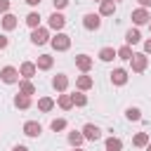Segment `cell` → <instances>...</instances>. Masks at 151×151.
Wrapping results in <instances>:
<instances>
[{
	"mask_svg": "<svg viewBox=\"0 0 151 151\" xmlns=\"http://www.w3.org/2000/svg\"><path fill=\"white\" fill-rule=\"evenodd\" d=\"M125 118L127 120H142V111L137 106H130V109H125Z\"/></svg>",
	"mask_w": 151,
	"mask_h": 151,
	"instance_id": "cell-28",
	"label": "cell"
},
{
	"mask_svg": "<svg viewBox=\"0 0 151 151\" xmlns=\"http://www.w3.org/2000/svg\"><path fill=\"white\" fill-rule=\"evenodd\" d=\"M12 151H28V149H26V146H24V144H17V146H14V149H12Z\"/></svg>",
	"mask_w": 151,
	"mask_h": 151,
	"instance_id": "cell-38",
	"label": "cell"
},
{
	"mask_svg": "<svg viewBox=\"0 0 151 151\" xmlns=\"http://www.w3.org/2000/svg\"><path fill=\"white\" fill-rule=\"evenodd\" d=\"M38 109H40L42 113L52 111V109H54V99H52V97H40V99H38Z\"/></svg>",
	"mask_w": 151,
	"mask_h": 151,
	"instance_id": "cell-23",
	"label": "cell"
},
{
	"mask_svg": "<svg viewBox=\"0 0 151 151\" xmlns=\"http://www.w3.org/2000/svg\"><path fill=\"white\" fill-rule=\"evenodd\" d=\"M17 24H19V21H17V17H14V14H9V12H7V14L2 17V28H5V31H14V28H17Z\"/></svg>",
	"mask_w": 151,
	"mask_h": 151,
	"instance_id": "cell-20",
	"label": "cell"
},
{
	"mask_svg": "<svg viewBox=\"0 0 151 151\" xmlns=\"http://www.w3.org/2000/svg\"><path fill=\"white\" fill-rule=\"evenodd\" d=\"M99 14L101 17H113L116 14V0H101L99 2Z\"/></svg>",
	"mask_w": 151,
	"mask_h": 151,
	"instance_id": "cell-12",
	"label": "cell"
},
{
	"mask_svg": "<svg viewBox=\"0 0 151 151\" xmlns=\"http://www.w3.org/2000/svg\"><path fill=\"white\" fill-rule=\"evenodd\" d=\"M116 52H118V59H123V61H130V59H132V54H134L130 45H123V47H118Z\"/></svg>",
	"mask_w": 151,
	"mask_h": 151,
	"instance_id": "cell-24",
	"label": "cell"
},
{
	"mask_svg": "<svg viewBox=\"0 0 151 151\" xmlns=\"http://www.w3.org/2000/svg\"><path fill=\"white\" fill-rule=\"evenodd\" d=\"M14 106H17V109H24V111H26V109H31V97L19 92V94L14 97Z\"/></svg>",
	"mask_w": 151,
	"mask_h": 151,
	"instance_id": "cell-18",
	"label": "cell"
},
{
	"mask_svg": "<svg viewBox=\"0 0 151 151\" xmlns=\"http://www.w3.org/2000/svg\"><path fill=\"white\" fill-rule=\"evenodd\" d=\"M26 5H31V7H35V5H40V0H24Z\"/></svg>",
	"mask_w": 151,
	"mask_h": 151,
	"instance_id": "cell-37",
	"label": "cell"
},
{
	"mask_svg": "<svg viewBox=\"0 0 151 151\" xmlns=\"http://www.w3.org/2000/svg\"><path fill=\"white\" fill-rule=\"evenodd\" d=\"M19 73H21V78H28V80H31V78L38 73V66H35L33 61H24V64L19 66Z\"/></svg>",
	"mask_w": 151,
	"mask_h": 151,
	"instance_id": "cell-13",
	"label": "cell"
},
{
	"mask_svg": "<svg viewBox=\"0 0 151 151\" xmlns=\"http://www.w3.org/2000/svg\"><path fill=\"white\" fill-rule=\"evenodd\" d=\"M52 87H54L57 92H66V87H68V76H66V73H57V76L52 78Z\"/></svg>",
	"mask_w": 151,
	"mask_h": 151,
	"instance_id": "cell-11",
	"label": "cell"
},
{
	"mask_svg": "<svg viewBox=\"0 0 151 151\" xmlns=\"http://www.w3.org/2000/svg\"><path fill=\"white\" fill-rule=\"evenodd\" d=\"M47 26H50L52 31H57V33H59V31L66 26V17H64L61 12H52V14H50V19H47Z\"/></svg>",
	"mask_w": 151,
	"mask_h": 151,
	"instance_id": "cell-5",
	"label": "cell"
},
{
	"mask_svg": "<svg viewBox=\"0 0 151 151\" xmlns=\"http://www.w3.org/2000/svg\"><path fill=\"white\" fill-rule=\"evenodd\" d=\"M19 92H21V94H28V97H31V94H35V85H33V83H31L28 78H24V80H19Z\"/></svg>",
	"mask_w": 151,
	"mask_h": 151,
	"instance_id": "cell-17",
	"label": "cell"
},
{
	"mask_svg": "<svg viewBox=\"0 0 151 151\" xmlns=\"http://www.w3.org/2000/svg\"><path fill=\"white\" fill-rule=\"evenodd\" d=\"M9 45V40H7V35H0V50H5Z\"/></svg>",
	"mask_w": 151,
	"mask_h": 151,
	"instance_id": "cell-34",
	"label": "cell"
},
{
	"mask_svg": "<svg viewBox=\"0 0 151 151\" xmlns=\"http://www.w3.org/2000/svg\"><path fill=\"white\" fill-rule=\"evenodd\" d=\"M139 5H142V7H146V9H149V7H151V0H139Z\"/></svg>",
	"mask_w": 151,
	"mask_h": 151,
	"instance_id": "cell-36",
	"label": "cell"
},
{
	"mask_svg": "<svg viewBox=\"0 0 151 151\" xmlns=\"http://www.w3.org/2000/svg\"><path fill=\"white\" fill-rule=\"evenodd\" d=\"M52 5H54V9H64L68 5V0H52Z\"/></svg>",
	"mask_w": 151,
	"mask_h": 151,
	"instance_id": "cell-32",
	"label": "cell"
},
{
	"mask_svg": "<svg viewBox=\"0 0 151 151\" xmlns=\"http://www.w3.org/2000/svg\"><path fill=\"white\" fill-rule=\"evenodd\" d=\"M40 132H42V125L38 120H26L24 123V134L26 137H40Z\"/></svg>",
	"mask_w": 151,
	"mask_h": 151,
	"instance_id": "cell-9",
	"label": "cell"
},
{
	"mask_svg": "<svg viewBox=\"0 0 151 151\" xmlns=\"http://www.w3.org/2000/svg\"><path fill=\"white\" fill-rule=\"evenodd\" d=\"M52 38H50V33H47V28H33V33H31V42L33 45H45V42H50Z\"/></svg>",
	"mask_w": 151,
	"mask_h": 151,
	"instance_id": "cell-8",
	"label": "cell"
},
{
	"mask_svg": "<svg viewBox=\"0 0 151 151\" xmlns=\"http://www.w3.org/2000/svg\"><path fill=\"white\" fill-rule=\"evenodd\" d=\"M83 142H85L83 130H80V132H76V130H73V132H68V144H71V146H80Z\"/></svg>",
	"mask_w": 151,
	"mask_h": 151,
	"instance_id": "cell-25",
	"label": "cell"
},
{
	"mask_svg": "<svg viewBox=\"0 0 151 151\" xmlns=\"http://www.w3.org/2000/svg\"><path fill=\"white\" fill-rule=\"evenodd\" d=\"M73 151H83V149H80V146H73Z\"/></svg>",
	"mask_w": 151,
	"mask_h": 151,
	"instance_id": "cell-39",
	"label": "cell"
},
{
	"mask_svg": "<svg viewBox=\"0 0 151 151\" xmlns=\"http://www.w3.org/2000/svg\"><path fill=\"white\" fill-rule=\"evenodd\" d=\"M144 54H151V38L144 42Z\"/></svg>",
	"mask_w": 151,
	"mask_h": 151,
	"instance_id": "cell-35",
	"label": "cell"
},
{
	"mask_svg": "<svg viewBox=\"0 0 151 151\" xmlns=\"http://www.w3.org/2000/svg\"><path fill=\"white\" fill-rule=\"evenodd\" d=\"M146 151H151V142H149V144H146Z\"/></svg>",
	"mask_w": 151,
	"mask_h": 151,
	"instance_id": "cell-40",
	"label": "cell"
},
{
	"mask_svg": "<svg viewBox=\"0 0 151 151\" xmlns=\"http://www.w3.org/2000/svg\"><path fill=\"white\" fill-rule=\"evenodd\" d=\"M19 68H14V66H2L0 68V80L2 83H7V85H14V83H19Z\"/></svg>",
	"mask_w": 151,
	"mask_h": 151,
	"instance_id": "cell-2",
	"label": "cell"
},
{
	"mask_svg": "<svg viewBox=\"0 0 151 151\" xmlns=\"http://www.w3.org/2000/svg\"><path fill=\"white\" fill-rule=\"evenodd\" d=\"M50 42H52V47H54L57 52H66V50L71 47V35H66V33H61V31H59Z\"/></svg>",
	"mask_w": 151,
	"mask_h": 151,
	"instance_id": "cell-3",
	"label": "cell"
},
{
	"mask_svg": "<svg viewBox=\"0 0 151 151\" xmlns=\"http://www.w3.org/2000/svg\"><path fill=\"white\" fill-rule=\"evenodd\" d=\"M132 21H134V26H144V24H149V21H151L149 9H146V7H137V9H132Z\"/></svg>",
	"mask_w": 151,
	"mask_h": 151,
	"instance_id": "cell-4",
	"label": "cell"
},
{
	"mask_svg": "<svg viewBox=\"0 0 151 151\" xmlns=\"http://www.w3.org/2000/svg\"><path fill=\"white\" fill-rule=\"evenodd\" d=\"M52 64H54L52 54H40V57H38V61H35V66H38L40 71H50V68H52Z\"/></svg>",
	"mask_w": 151,
	"mask_h": 151,
	"instance_id": "cell-16",
	"label": "cell"
},
{
	"mask_svg": "<svg viewBox=\"0 0 151 151\" xmlns=\"http://www.w3.org/2000/svg\"><path fill=\"white\" fill-rule=\"evenodd\" d=\"M106 151H123V142L118 137H109L106 139Z\"/></svg>",
	"mask_w": 151,
	"mask_h": 151,
	"instance_id": "cell-26",
	"label": "cell"
},
{
	"mask_svg": "<svg viewBox=\"0 0 151 151\" xmlns=\"http://www.w3.org/2000/svg\"><path fill=\"white\" fill-rule=\"evenodd\" d=\"M116 2H118V0H116Z\"/></svg>",
	"mask_w": 151,
	"mask_h": 151,
	"instance_id": "cell-43",
	"label": "cell"
},
{
	"mask_svg": "<svg viewBox=\"0 0 151 151\" xmlns=\"http://www.w3.org/2000/svg\"><path fill=\"white\" fill-rule=\"evenodd\" d=\"M73 104H76V106H85V104H87V97H85L83 90H78V92L73 94Z\"/></svg>",
	"mask_w": 151,
	"mask_h": 151,
	"instance_id": "cell-30",
	"label": "cell"
},
{
	"mask_svg": "<svg viewBox=\"0 0 151 151\" xmlns=\"http://www.w3.org/2000/svg\"><path fill=\"white\" fill-rule=\"evenodd\" d=\"M116 57H118V52H116L113 47H101V50H99V59H101V61H113Z\"/></svg>",
	"mask_w": 151,
	"mask_h": 151,
	"instance_id": "cell-22",
	"label": "cell"
},
{
	"mask_svg": "<svg viewBox=\"0 0 151 151\" xmlns=\"http://www.w3.org/2000/svg\"><path fill=\"white\" fill-rule=\"evenodd\" d=\"M50 127H52L54 132H61V130H66V120H64V118H54V120L50 123Z\"/></svg>",
	"mask_w": 151,
	"mask_h": 151,
	"instance_id": "cell-31",
	"label": "cell"
},
{
	"mask_svg": "<svg viewBox=\"0 0 151 151\" xmlns=\"http://www.w3.org/2000/svg\"><path fill=\"white\" fill-rule=\"evenodd\" d=\"M142 40V33L137 31V28H130L127 33H125V45H137Z\"/></svg>",
	"mask_w": 151,
	"mask_h": 151,
	"instance_id": "cell-21",
	"label": "cell"
},
{
	"mask_svg": "<svg viewBox=\"0 0 151 151\" xmlns=\"http://www.w3.org/2000/svg\"><path fill=\"white\" fill-rule=\"evenodd\" d=\"M130 66H132V71H134V73H144V71H146V66H149V57H146L144 52H137V54H132Z\"/></svg>",
	"mask_w": 151,
	"mask_h": 151,
	"instance_id": "cell-1",
	"label": "cell"
},
{
	"mask_svg": "<svg viewBox=\"0 0 151 151\" xmlns=\"http://www.w3.org/2000/svg\"><path fill=\"white\" fill-rule=\"evenodd\" d=\"M111 83L113 85H125L127 83V71L125 68H113L111 71Z\"/></svg>",
	"mask_w": 151,
	"mask_h": 151,
	"instance_id": "cell-14",
	"label": "cell"
},
{
	"mask_svg": "<svg viewBox=\"0 0 151 151\" xmlns=\"http://www.w3.org/2000/svg\"><path fill=\"white\" fill-rule=\"evenodd\" d=\"M132 144H134V146H139V149H142V146H146V144H149V132H137V134H134V139H132Z\"/></svg>",
	"mask_w": 151,
	"mask_h": 151,
	"instance_id": "cell-27",
	"label": "cell"
},
{
	"mask_svg": "<svg viewBox=\"0 0 151 151\" xmlns=\"http://www.w3.org/2000/svg\"><path fill=\"white\" fill-rule=\"evenodd\" d=\"M83 26H85L87 31H97V28L101 26V14H94V12L85 14V17H83Z\"/></svg>",
	"mask_w": 151,
	"mask_h": 151,
	"instance_id": "cell-7",
	"label": "cell"
},
{
	"mask_svg": "<svg viewBox=\"0 0 151 151\" xmlns=\"http://www.w3.org/2000/svg\"><path fill=\"white\" fill-rule=\"evenodd\" d=\"M26 24H28L31 28H38V26H40V14H38V12H31V14L26 17Z\"/></svg>",
	"mask_w": 151,
	"mask_h": 151,
	"instance_id": "cell-29",
	"label": "cell"
},
{
	"mask_svg": "<svg viewBox=\"0 0 151 151\" xmlns=\"http://www.w3.org/2000/svg\"><path fill=\"white\" fill-rule=\"evenodd\" d=\"M83 137H85L87 142H99V139H101V130H99V125L87 123V125L83 127Z\"/></svg>",
	"mask_w": 151,
	"mask_h": 151,
	"instance_id": "cell-6",
	"label": "cell"
},
{
	"mask_svg": "<svg viewBox=\"0 0 151 151\" xmlns=\"http://www.w3.org/2000/svg\"><path fill=\"white\" fill-rule=\"evenodd\" d=\"M94 2H101V0H94Z\"/></svg>",
	"mask_w": 151,
	"mask_h": 151,
	"instance_id": "cell-42",
	"label": "cell"
},
{
	"mask_svg": "<svg viewBox=\"0 0 151 151\" xmlns=\"http://www.w3.org/2000/svg\"><path fill=\"white\" fill-rule=\"evenodd\" d=\"M92 85H94V80H92L87 73H83V76H78V78H76V87H78V90H83V92H87Z\"/></svg>",
	"mask_w": 151,
	"mask_h": 151,
	"instance_id": "cell-15",
	"label": "cell"
},
{
	"mask_svg": "<svg viewBox=\"0 0 151 151\" xmlns=\"http://www.w3.org/2000/svg\"><path fill=\"white\" fill-rule=\"evenodd\" d=\"M92 64H94V61H92L90 54H78V57H76V68L83 71V73H87V71L92 68Z\"/></svg>",
	"mask_w": 151,
	"mask_h": 151,
	"instance_id": "cell-10",
	"label": "cell"
},
{
	"mask_svg": "<svg viewBox=\"0 0 151 151\" xmlns=\"http://www.w3.org/2000/svg\"><path fill=\"white\" fill-rule=\"evenodd\" d=\"M9 5H12L9 0H0V12H2V14H7V12H9Z\"/></svg>",
	"mask_w": 151,
	"mask_h": 151,
	"instance_id": "cell-33",
	"label": "cell"
},
{
	"mask_svg": "<svg viewBox=\"0 0 151 151\" xmlns=\"http://www.w3.org/2000/svg\"><path fill=\"white\" fill-rule=\"evenodd\" d=\"M57 104H59V109H64V111H68V109L76 106V104H73V94H59Z\"/></svg>",
	"mask_w": 151,
	"mask_h": 151,
	"instance_id": "cell-19",
	"label": "cell"
},
{
	"mask_svg": "<svg viewBox=\"0 0 151 151\" xmlns=\"http://www.w3.org/2000/svg\"><path fill=\"white\" fill-rule=\"evenodd\" d=\"M149 31H151V21H149Z\"/></svg>",
	"mask_w": 151,
	"mask_h": 151,
	"instance_id": "cell-41",
	"label": "cell"
}]
</instances>
